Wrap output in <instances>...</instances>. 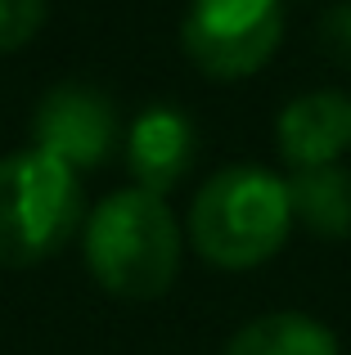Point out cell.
I'll use <instances>...</instances> for the list:
<instances>
[{
  "label": "cell",
  "mask_w": 351,
  "mask_h": 355,
  "mask_svg": "<svg viewBox=\"0 0 351 355\" xmlns=\"http://www.w3.org/2000/svg\"><path fill=\"white\" fill-rule=\"evenodd\" d=\"M194 153H198V130L171 104L140 113L126 135V166H131L135 189L158 193V198L189 175Z\"/></svg>",
  "instance_id": "obj_6"
},
{
  "label": "cell",
  "mask_w": 351,
  "mask_h": 355,
  "mask_svg": "<svg viewBox=\"0 0 351 355\" xmlns=\"http://www.w3.org/2000/svg\"><path fill=\"white\" fill-rule=\"evenodd\" d=\"M225 355H338V338L302 311H275L248 320Z\"/></svg>",
  "instance_id": "obj_9"
},
{
  "label": "cell",
  "mask_w": 351,
  "mask_h": 355,
  "mask_svg": "<svg viewBox=\"0 0 351 355\" xmlns=\"http://www.w3.org/2000/svg\"><path fill=\"white\" fill-rule=\"evenodd\" d=\"M293 230L289 189L266 166H221L189 207V234L198 257L221 270H252L284 248Z\"/></svg>",
  "instance_id": "obj_2"
},
{
  "label": "cell",
  "mask_w": 351,
  "mask_h": 355,
  "mask_svg": "<svg viewBox=\"0 0 351 355\" xmlns=\"http://www.w3.org/2000/svg\"><path fill=\"white\" fill-rule=\"evenodd\" d=\"M284 36L280 0H189L180 23V45L212 81L252 77L271 63Z\"/></svg>",
  "instance_id": "obj_4"
},
{
  "label": "cell",
  "mask_w": 351,
  "mask_h": 355,
  "mask_svg": "<svg viewBox=\"0 0 351 355\" xmlns=\"http://www.w3.org/2000/svg\"><path fill=\"white\" fill-rule=\"evenodd\" d=\"M289 211L307 234L347 239L351 234V171L343 166H302L284 180Z\"/></svg>",
  "instance_id": "obj_8"
},
{
  "label": "cell",
  "mask_w": 351,
  "mask_h": 355,
  "mask_svg": "<svg viewBox=\"0 0 351 355\" xmlns=\"http://www.w3.org/2000/svg\"><path fill=\"white\" fill-rule=\"evenodd\" d=\"M36 153L63 162L68 171H90L117 148V108L104 90L86 81H63L41 95L32 113Z\"/></svg>",
  "instance_id": "obj_5"
},
{
  "label": "cell",
  "mask_w": 351,
  "mask_h": 355,
  "mask_svg": "<svg viewBox=\"0 0 351 355\" xmlns=\"http://www.w3.org/2000/svg\"><path fill=\"white\" fill-rule=\"evenodd\" d=\"M86 266L113 297H162L180 275V225L171 207L135 184L108 193L86 220Z\"/></svg>",
  "instance_id": "obj_1"
},
{
  "label": "cell",
  "mask_w": 351,
  "mask_h": 355,
  "mask_svg": "<svg viewBox=\"0 0 351 355\" xmlns=\"http://www.w3.org/2000/svg\"><path fill=\"white\" fill-rule=\"evenodd\" d=\"M45 23V0H0V54L23 50Z\"/></svg>",
  "instance_id": "obj_10"
},
{
  "label": "cell",
  "mask_w": 351,
  "mask_h": 355,
  "mask_svg": "<svg viewBox=\"0 0 351 355\" xmlns=\"http://www.w3.org/2000/svg\"><path fill=\"white\" fill-rule=\"evenodd\" d=\"M316 36H320V50L329 54L334 63L351 68V0L343 5H329L316 23Z\"/></svg>",
  "instance_id": "obj_11"
},
{
  "label": "cell",
  "mask_w": 351,
  "mask_h": 355,
  "mask_svg": "<svg viewBox=\"0 0 351 355\" xmlns=\"http://www.w3.org/2000/svg\"><path fill=\"white\" fill-rule=\"evenodd\" d=\"M81 225V184L63 162L23 148L0 157V266L23 270L54 257Z\"/></svg>",
  "instance_id": "obj_3"
},
{
  "label": "cell",
  "mask_w": 351,
  "mask_h": 355,
  "mask_svg": "<svg viewBox=\"0 0 351 355\" xmlns=\"http://www.w3.org/2000/svg\"><path fill=\"white\" fill-rule=\"evenodd\" d=\"M280 153L302 166H334L351 148V95L343 90H311L298 95L275 121Z\"/></svg>",
  "instance_id": "obj_7"
}]
</instances>
